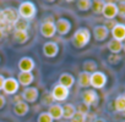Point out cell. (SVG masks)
Masks as SVG:
<instances>
[{
	"mask_svg": "<svg viewBox=\"0 0 125 122\" xmlns=\"http://www.w3.org/2000/svg\"><path fill=\"white\" fill-rule=\"evenodd\" d=\"M91 35L92 34H91V32L87 27H80L75 31V33L71 38V44L76 49H82L90 43Z\"/></svg>",
	"mask_w": 125,
	"mask_h": 122,
	"instance_id": "cell-1",
	"label": "cell"
},
{
	"mask_svg": "<svg viewBox=\"0 0 125 122\" xmlns=\"http://www.w3.org/2000/svg\"><path fill=\"white\" fill-rule=\"evenodd\" d=\"M17 11H19V15H20V18H23L26 21L28 20H32L36 17L37 15V8L34 5V3L32 1H21L19 8H17Z\"/></svg>",
	"mask_w": 125,
	"mask_h": 122,
	"instance_id": "cell-2",
	"label": "cell"
},
{
	"mask_svg": "<svg viewBox=\"0 0 125 122\" xmlns=\"http://www.w3.org/2000/svg\"><path fill=\"white\" fill-rule=\"evenodd\" d=\"M108 82V77L104 72L102 71H96L93 73H91V77H90V86L92 87V89H102L105 87Z\"/></svg>",
	"mask_w": 125,
	"mask_h": 122,
	"instance_id": "cell-3",
	"label": "cell"
},
{
	"mask_svg": "<svg viewBox=\"0 0 125 122\" xmlns=\"http://www.w3.org/2000/svg\"><path fill=\"white\" fill-rule=\"evenodd\" d=\"M39 33L44 38H53L56 34V28H55V22L52 18H47L41 23L39 27Z\"/></svg>",
	"mask_w": 125,
	"mask_h": 122,
	"instance_id": "cell-4",
	"label": "cell"
},
{
	"mask_svg": "<svg viewBox=\"0 0 125 122\" xmlns=\"http://www.w3.org/2000/svg\"><path fill=\"white\" fill-rule=\"evenodd\" d=\"M1 12H3V18H4V22L5 23H8V25H15L19 20H20V15H19V11H17V9H15V8H11V6H9V8H5V9H3L1 10Z\"/></svg>",
	"mask_w": 125,
	"mask_h": 122,
	"instance_id": "cell-5",
	"label": "cell"
},
{
	"mask_svg": "<svg viewBox=\"0 0 125 122\" xmlns=\"http://www.w3.org/2000/svg\"><path fill=\"white\" fill-rule=\"evenodd\" d=\"M50 94H52L54 101H65L69 98V95H70V90L66 89L65 87H62V86H60V84L56 83L53 87Z\"/></svg>",
	"mask_w": 125,
	"mask_h": 122,
	"instance_id": "cell-6",
	"label": "cell"
},
{
	"mask_svg": "<svg viewBox=\"0 0 125 122\" xmlns=\"http://www.w3.org/2000/svg\"><path fill=\"white\" fill-rule=\"evenodd\" d=\"M21 98L25 103H30V104H33L38 100L39 98V90L38 88L36 87H27L22 90V94H21Z\"/></svg>",
	"mask_w": 125,
	"mask_h": 122,
	"instance_id": "cell-7",
	"label": "cell"
},
{
	"mask_svg": "<svg viewBox=\"0 0 125 122\" xmlns=\"http://www.w3.org/2000/svg\"><path fill=\"white\" fill-rule=\"evenodd\" d=\"M102 15L103 17L108 21V20H114L118 16V5L114 1H105L103 10H102Z\"/></svg>",
	"mask_w": 125,
	"mask_h": 122,
	"instance_id": "cell-8",
	"label": "cell"
},
{
	"mask_svg": "<svg viewBox=\"0 0 125 122\" xmlns=\"http://www.w3.org/2000/svg\"><path fill=\"white\" fill-rule=\"evenodd\" d=\"M71 22L70 20L65 18V17H60L55 21V28H56V33L59 35H66L69 34V32L71 31Z\"/></svg>",
	"mask_w": 125,
	"mask_h": 122,
	"instance_id": "cell-9",
	"label": "cell"
},
{
	"mask_svg": "<svg viewBox=\"0 0 125 122\" xmlns=\"http://www.w3.org/2000/svg\"><path fill=\"white\" fill-rule=\"evenodd\" d=\"M19 87H20V84H19V82H17L16 78L8 77V78H5V82H4V86H3V90H4L5 94L14 95V94L17 93Z\"/></svg>",
	"mask_w": 125,
	"mask_h": 122,
	"instance_id": "cell-10",
	"label": "cell"
},
{
	"mask_svg": "<svg viewBox=\"0 0 125 122\" xmlns=\"http://www.w3.org/2000/svg\"><path fill=\"white\" fill-rule=\"evenodd\" d=\"M19 70L20 72H32L36 67V62H34V60L30 56H23L19 60Z\"/></svg>",
	"mask_w": 125,
	"mask_h": 122,
	"instance_id": "cell-11",
	"label": "cell"
},
{
	"mask_svg": "<svg viewBox=\"0 0 125 122\" xmlns=\"http://www.w3.org/2000/svg\"><path fill=\"white\" fill-rule=\"evenodd\" d=\"M42 51L45 57L53 59L59 54V45L55 42H45L42 46Z\"/></svg>",
	"mask_w": 125,
	"mask_h": 122,
	"instance_id": "cell-12",
	"label": "cell"
},
{
	"mask_svg": "<svg viewBox=\"0 0 125 122\" xmlns=\"http://www.w3.org/2000/svg\"><path fill=\"white\" fill-rule=\"evenodd\" d=\"M98 100H99V96L94 89H86L82 93V103L87 106L97 105Z\"/></svg>",
	"mask_w": 125,
	"mask_h": 122,
	"instance_id": "cell-13",
	"label": "cell"
},
{
	"mask_svg": "<svg viewBox=\"0 0 125 122\" xmlns=\"http://www.w3.org/2000/svg\"><path fill=\"white\" fill-rule=\"evenodd\" d=\"M92 35L97 42H104L108 37H109V31L104 25H99V26H94L93 31H92Z\"/></svg>",
	"mask_w": 125,
	"mask_h": 122,
	"instance_id": "cell-14",
	"label": "cell"
},
{
	"mask_svg": "<svg viewBox=\"0 0 125 122\" xmlns=\"http://www.w3.org/2000/svg\"><path fill=\"white\" fill-rule=\"evenodd\" d=\"M16 79H17V82H19L20 86L27 88V87H31V84L33 83L34 75L32 72H20Z\"/></svg>",
	"mask_w": 125,
	"mask_h": 122,
	"instance_id": "cell-15",
	"label": "cell"
},
{
	"mask_svg": "<svg viewBox=\"0 0 125 122\" xmlns=\"http://www.w3.org/2000/svg\"><path fill=\"white\" fill-rule=\"evenodd\" d=\"M75 81H76V79H75V77H74L71 73L64 72V73L60 75L58 84H60V86H62V87H65L66 89L70 90V88H73V86L75 84Z\"/></svg>",
	"mask_w": 125,
	"mask_h": 122,
	"instance_id": "cell-16",
	"label": "cell"
},
{
	"mask_svg": "<svg viewBox=\"0 0 125 122\" xmlns=\"http://www.w3.org/2000/svg\"><path fill=\"white\" fill-rule=\"evenodd\" d=\"M110 32H112L113 39L121 42V43L125 42V25L124 23H116Z\"/></svg>",
	"mask_w": 125,
	"mask_h": 122,
	"instance_id": "cell-17",
	"label": "cell"
},
{
	"mask_svg": "<svg viewBox=\"0 0 125 122\" xmlns=\"http://www.w3.org/2000/svg\"><path fill=\"white\" fill-rule=\"evenodd\" d=\"M12 111H14V113H15L16 116L23 117V116H26V115L28 113V111H30V105H28L27 103H25L23 100H20V101L15 103V105H14V107H12Z\"/></svg>",
	"mask_w": 125,
	"mask_h": 122,
	"instance_id": "cell-18",
	"label": "cell"
},
{
	"mask_svg": "<svg viewBox=\"0 0 125 122\" xmlns=\"http://www.w3.org/2000/svg\"><path fill=\"white\" fill-rule=\"evenodd\" d=\"M47 112L50 115V117L53 120H56L58 121V120L62 118V106L60 104H53V105H50L48 107V111Z\"/></svg>",
	"mask_w": 125,
	"mask_h": 122,
	"instance_id": "cell-19",
	"label": "cell"
},
{
	"mask_svg": "<svg viewBox=\"0 0 125 122\" xmlns=\"http://www.w3.org/2000/svg\"><path fill=\"white\" fill-rule=\"evenodd\" d=\"M82 69H83V72H87V73H93L96 71H98V64L94 60H85L82 62Z\"/></svg>",
	"mask_w": 125,
	"mask_h": 122,
	"instance_id": "cell-20",
	"label": "cell"
},
{
	"mask_svg": "<svg viewBox=\"0 0 125 122\" xmlns=\"http://www.w3.org/2000/svg\"><path fill=\"white\" fill-rule=\"evenodd\" d=\"M107 48L110 51V54H120L121 50H123V43L121 42H118L115 39H112V40L108 42Z\"/></svg>",
	"mask_w": 125,
	"mask_h": 122,
	"instance_id": "cell-21",
	"label": "cell"
},
{
	"mask_svg": "<svg viewBox=\"0 0 125 122\" xmlns=\"http://www.w3.org/2000/svg\"><path fill=\"white\" fill-rule=\"evenodd\" d=\"M76 112V106L73 104H65L62 106V118L65 120H71L73 116Z\"/></svg>",
	"mask_w": 125,
	"mask_h": 122,
	"instance_id": "cell-22",
	"label": "cell"
},
{
	"mask_svg": "<svg viewBox=\"0 0 125 122\" xmlns=\"http://www.w3.org/2000/svg\"><path fill=\"white\" fill-rule=\"evenodd\" d=\"M12 35H14V40L19 44H25L30 39L28 32H23V31H14Z\"/></svg>",
	"mask_w": 125,
	"mask_h": 122,
	"instance_id": "cell-23",
	"label": "cell"
},
{
	"mask_svg": "<svg viewBox=\"0 0 125 122\" xmlns=\"http://www.w3.org/2000/svg\"><path fill=\"white\" fill-rule=\"evenodd\" d=\"M90 77H91V75L90 73H87V72H80L79 73V79H77V82H79V86L81 87V88H85V89H88V87H90Z\"/></svg>",
	"mask_w": 125,
	"mask_h": 122,
	"instance_id": "cell-24",
	"label": "cell"
},
{
	"mask_svg": "<svg viewBox=\"0 0 125 122\" xmlns=\"http://www.w3.org/2000/svg\"><path fill=\"white\" fill-rule=\"evenodd\" d=\"M114 109L118 112H125V98L121 95H118L114 100Z\"/></svg>",
	"mask_w": 125,
	"mask_h": 122,
	"instance_id": "cell-25",
	"label": "cell"
},
{
	"mask_svg": "<svg viewBox=\"0 0 125 122\" xmlns=\"http://www.w3.org/2000/svg\"><path fill=\"white\" fill-rule=\"evenodd\" d=\"M14 27H15V31L28 32V29H30V22L26 21V20H23V18H20V20L14 25Z\"/></svg>",
	"mask_w": 125,
	"mask_h": 122,
	"instance_id": "cell-26",
	"label": "cell"
},
{
	"mask_svg": "<svg viewBox=\"0 0 125 122\" xmlns=\"http://www.w3.org/2000/svg\"><path fill=\"white\" fill-rule=\"evenodd\" d=\"M76 5H77V9H79L80 11L85 12V11L91 10V8H92V1H91V0H79V1L76 3Z\"/></svg>",
	"mask_w": 125,
	"mask_h": 122,
	"instance_id": "cell-27",
	"label": "cell"
},
{
	"mask_svg": "<svg viewBox=\"0 0 125 122\" xmlns=\"http://www.w3.org/2000/svg\"><path fill=\"white\" fill-rule=\"evenodd\" d=\"M104 3H105V1H103V0H94V1H92V8H91V9H92L93 14H96V15L102 14Z\"/></svg>",
	"mask_w": 125,
	"mask_h": 122,
	"instance_id": "cell-28",
	"label": "cell"
},
{
	"mask_svg": "<svg viewBox=\"0 0 125 122\" xmlns=\"http://www.w3.org/2000/svg\"><path fill=\"white\" fill-rule=\"evenodd\" d=\"M41 103H42V105H44V106H50V105L54 104V99H53L50 92H45V93L43 94V96H42V99H41Z\"/></svg>",
	"mask_w": 125,
	"mask_h": 122,
	"instance_id": "cell-29",
	"label": "cell"
},
{
	"mask_svg": "<svg viewBox=\"0 0 125 122\" xmlns=\"http://www.w3.org/2000/svg\"><path fill=\"white\" fill-rule=\"evenodd\" d=\"M107 60H108V62H109L110 65H118L120 61L123 60V56L119 55V54H110Z\"/></svg>",
	"mask_w": 125,
	"mask_h": 122,
	"instance_id": "cell-30",
	"label": "cell"
},
{
	"mask_svg": "<svg viewBox=\"0 0 125 122\" xmlns=\"http://www.w3.org/2000/svg\"><path fill=\"white\" fill-rule=\"evenodd\" d=\"M37 122H54V120L50 117V115L44 111V112H41L37 117Z\"/></svg>",
	"mask_w": 125,
	"mask_h": 122,
	"instance_id": "cell-31",
	"label": "cell"
},
{
	"mask_svg": "<svg viewBox=\"0 0 125 122\" xmlns=\"http://www.w3.org/2000/svg\"><path fill=\"white\" fill-rule=\"evenodd\" d=\"M86 120H87V116H86V115H83V113L76 111L75 115H74L73 118H71V122H86Z\"/></svg>",
	"mask_w": 125,
	"mask_h": 122,
	"instance_id": "cell-32",
	"label": "cell"
},
{
	"mask_svg": "<svg viewBox=\"0 0 125 122\" xmlns=\"http://www.w3.org/2000/svg\"><path fill=\"white\" fill-rule=\"evenodd\" d=\"M116 5H118V16L125 20V1H119L116 3Z\"/></svg>",
	"mask_w": 125,
	"mask_h": 122,
	"instance_id": "cell-33",
	"label": "cell"
},
{
	"mask_svg": "<svg viewBox=\"0 0 125 122\" xmlns=\"http://www.w3.org/2000/svg\"><path fill=\"white\" fill-rule=\"evenodd\" d=\"M76 111H77V112H81V113H83V115L87 116V113L90 112V106H87V105H85L83 103H81V104L77 105Z\"/></svg>",
	"mask_w": 125,
	"mask_h": 122,
	"instance_id": "cell-34",
	"label": "cell"
},
{
	"mask_svg": "<svg viewBox=\"0 0 125 122\" xmlns=\"http://www.w3.org/2000/svg\"><path fill=\"white\" fill-rule=\"evenodd\" d=\"M116 23H118V22H115L114 20H108V21L105 22V25H104V26H105V27L108 28V31L110 32V31L113 29V27H114V26H115Z\"/></svg>",
	"mask_w": 125,
	"mask_h": 122,
	"instance_id": "cell-35",
	"label": "cell"
},
{
	"mask_svg": "<svg viewBox=\"0 0 125 122\" xmlns=\"http://www.w3.org/2000/svg\"><path fill=\"white\" fill-rule=\"evenodd\" d=\"M5 105H6V99H5V96H4V95L0 94V110H1Z\"/></svg>",
	"mask_w": 125,
	"mask_h": 122,
	"instance_id": "cell-36",
	"label": "cell"
},
{
	"mask_svg": "<svg viewBox=\"0 0 125 122\" xmlns=\"http://www.w3.org/2000/svg\"><path fill=\"white\" fill-rule=\"evenodd\" d=\"M4 82H5V77L3 75H0V90H3V86H4Z\"/></svg>",
	"mask_w": 125,
	"mask_h": 122,
	"instance_id": "cell-37",
	"label": "cell"
},
{
	"mask_svg": "<svg viewBox=\"0 0 125 122\" xmlns=\"http://www.w3.org/2000/svg\"><path fill=\"white\" fill-rule=\"evenodd\" d=\"M93 122H107V121H105L104 118H102V117H98V118H96Z\"/></svg>",
	"mask_w": 125,
	"mask_h": 122,
	"instance_id": "cell-38",
	"label": "cell"
},
{
	"mask_svg": "<svg viewBox=\"0 0 125 122\" xmlns=\"http://www.w3.org/2000/svg\"><path fill=\"white\" fill-rule=\"evenodd\" d=\"M4 23V18H3V12H1V10H0V26H1Z\"/></svg>",
	"mask_w": 125,
	"mask_h": 122,
	"instance_id": "cell-39",
	"label": "cell"
},
{
	"mask_svg": "<svg viewBox=\"0 0 125 122\" xmlns=\"http://www.w3.org/2000/svg\"><path fill=\"white\" fill-rule=\"evenodd\" d=\"M4 37H5V34H4V32L1 31V28H0V42L4 39Z\"/></svg>",
	"mask_w": 125,
	"mask_h": 122,
	"instance_id": "cell-40",
	"label": "cell"
},
{
	"mask_svg": "<svg viewBox=\"0 0 125 122\" xmlns=\"http://www.w3.org/2000/svg\"><path fill=\"white\" fill-rule=\"evenodd\" d=\"M123 51H124V52H125V42H124V43H123Z\"/></svg>",
	"mask_w": 125,
	"mask_h": 122,
	"instance_id": "cell-41",
	"label": "cell"
},
{
	"mask_svg": "<svg viewBox=\"0 0 125 122\" xmlns=\"http://www.w3.org/2000/svg\"><path fill=\"white\" fill-rule=\"evenodd\" d=\"M123 96H124V98H125V92H124V94H123Z\"/></svg>",
	"mask_w": 125,
	"mask_h": 122,
	"instance_id": "cell-42",
	"label": "cell"
},
{
	"mask_svg": "<svg viewBox=\"0 0 125 122\" xmlns=\"http://www.w3.org/2000/svg\"><path fill=\"white\" fill-rule=\"evenodd\" d=\"M120 122H125V120H121V121H120Z\"/></svg>",
	"mask_w": 125,
	"mask_h": 122,
	"instance_id": "cell-43",
	"label": "cell"
}]
</instances>
